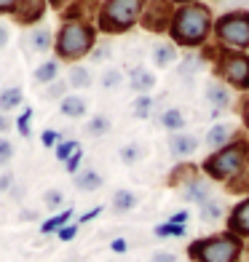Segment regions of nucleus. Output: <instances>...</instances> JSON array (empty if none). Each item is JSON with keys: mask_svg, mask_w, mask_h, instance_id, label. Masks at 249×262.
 Returning <instances> with one entry per match:
<instances>
[{"mask_svg": "<svg viewBox=\"0 0 249 262\" xmlns=\"http://www.w3.org/2000/svg\"><path fill=\"white\" fill-rule=\"evenodd\" d=\"M54 78H56V64L54 62H46V64H40L38 70H35V80H40V83H49Z\"/></svg>", "mask_w": 249, "mask_h": 262, "instance_id": "24", "label": "nucleus"}, {"mask_svg": "<svg viewBox=\"0 0 249 262\" xmlns=\"http://www.w3.org/2000/svg\"><path fill=\"white\" fill-rule=\"evenodd\" d=\"M94 43V32L91 27L86 25H65L62 32H59L56 38V51L59 56H67V59H75V56H83Z\"/></svg>", "mask_w": 249, "mask_h": 262, "instance_id": "5", "label": "nucleus"}, {"mask_svg": "<svg viewBox=\"0 0 249 262\" xmlns=\"http://www.w3.org/2000/svg\"><path fill=\"white\" fill-rule=\"evenodd\" d=\"M156 235L158 238H169V235H185V225H172V222H166V225H158L156 228Z\"/></svg>", "mask_w": 249, "mask_h": 262, "instance_id": "23", "label": "nucleus"}, {"mask_svg": "<svg viewBox=\"0 0 249 262\" xmlns=\"http://www.w3.org/2000/svg\"><path fill=\"white\" fill-rule=\"evenodd\" d=\"M70 217H73V209H65V211L54 214L51 220H46V222L40 225V233H56V230H62L65 225L70 222Z\"/></svg>", "mask_w": 249, "mask_h": 262, "instance_id": "15", "label": "nucleus"}, {"mask_svg": "<svg viewBox=\"0 0 249 262\" xmlns=\"http://www.w3.org/2000/svg\"><path fill=\"white\" fill-rule=\"evenodd\" d=\"M56 233H59V238H62V241H73L75 233H78V225H65V228L56 230Z\"/></svg>", "mask_w": 249, "mask_h": 262, "instance_id": "35", "label": "nucleus"}, {"mask_svg": "<svg viewBox=\"0 0 249 262\" xmlns=\"http://www.w3.org/2000/svg\"><path fill=\"white\" fill-rule=\"evenodd\" d=\"M150 262H177V257L172 252H156L150 257Z\"/></svg>", "mask_w": 249, "mask_h": 262, "instance_id": "38", "label": "nucleus"}, {"mask_svg": "<svg viewBox=\"0 0 249 262\" xmlns=\"http://www.w3.org/2000/svg\"><path fill=\"white\" fill-rule=\"evenodd\" d=\"M89 73L83 67H73L70 70V83H73V86H89Z\"/></svg>", "mask_w": 249, "mask_h": 262, "instance_id": "25", "label": "nucleus"}, {"mask_svg": "<svg viewBox=\"0 0 249 262\" xmlns=\"http://www.w3.org/2000/svg\"><path fill=\"white\" fill-rule=\"evenodd\" d=\"M244 161H246L244 145H228V147H222L220 152H215V156H209L204 161V171L212 180H231V177L241 174Z\"/></svg>", "mask_w": 249, "mask_h": 262, "instance_id": "3", "label": "nucleus"}, {"mask_svg": "<svg viewBox=\"0 0 249 262\" xmlns=\"http://www.w3.org/2000/svg\"><path fill=\"white\" fill-rule=\"evenodd\" d=\"M172 59H174V49H172V46H158V49H156V64L166 67Z\"/></svg>", "mask_w": 249, "mask_h": 262, "instance_id": "26", "label": "nucleus"}, {"mask_svg": "<svg viewBox=\"0 0 249 262\" xmlns=\"http://www.w3.org/2000/svg\"><path fill=\"white\" fill-rule=\"evenodd\" d=\"M244 252V244L239 235L233 233H220V235H209L193 241L188 246V254L196 262H236Z\"/></svg>", "mask_w": 249, "mask_h": 262, "instance_id": "1", "label": "nucleus"}, {"mask_svg": "<svg viewBox=\"0 0 249 262\" xmlns=\"http://www.w3.org/2000/svg\"><path fill=\"white\" fill-rule=\"evenodd\" d=\"M75 150H78V142H73V139H70V142H62V145L56 147V158H59V161H67Z\"/></svg>", "mask_w": 249, "mask_h": 262, "instance_id": "28", "label": "nucleus"}, {"mask_svg": "<svg viewBox=\"0 0 249 262\" xmlns=\"http://www.w3.org/2000/svg\"><path fill=\"white\" fill-rule=\"evenodd\" d=\"M206 97H209V102H215L217 107L228 104V91H225L220 83H209V86H206Z\"/></svg>", "mask_w": 249, "mask_h": 262, "instance_id": "21", "label": "nucleus"}, {"mask_svg": "<svg viewBox=\"0 0 249 262\" xmlns=\"http://www.w3.org/2000/svg\"><path fill=\"white\" fill-rule=\"evenodd\" d=\"M220 75H225V80L233 83L236 89H249V59L239 54L225 56L220 64Z\"/></svg>", "mask_w": 249, "mask_h": 262, "instance_id": "7", "label": "nucleus"}, {"mask_svg": "<svg viewBox=\"0 0 249 262\" xmlns=\"http://www.w3.org/2000/svg\"><path fill=\"white\" fill-rule=\"evenodd\" d=\"M228 228H231V233H233V235H239V238L249 235V198H246V201H241V204L231 211V217H228Z\"/></svg>", "mask_w": 249, "mask_h": 262, "instance_id": "9", "label": "nucleus"}, {"mask_svg": "<svg viewBox=\"0 0 249 262\" xmlns=\"http://www.w3.org/2000/svg\"><path fill=\"white\" fill-rule=\"evenodd\" d=\"M217 35L231 46H249V16L246 14H228L217 21Z\"/></svg>", "mask_w": 249, "mask_h": 262, "instance_id": "6", "label": "nucleus"}, {"mask_svg": "<svg viewBox=\"0 0 249 262\" xmlns=\"http://www.w3.org/2000/svg\"><path fill=\"white\" fill-rule=\"evenodd\" d=\"M228 137H231L228 126H215V128L206 134V145H209V147H220V145H225V142H228Z\"/></svg>", "mask_w": 249, "mask_h": 262, "instance_id": "19", "label": "nucleus"}, {"mask_svg": "<svg viewBox=\"0 0 249 262\" xmlns=\"http://www.w3.org/2000/svg\"><path fill=\"white\" fill-rule=\"evenodd\" d=\"M11 156H14V147H11V142L0 139V163H8Z\"/></svg>", "mask_w": 249, "mask_h": 262, "instance_id": "33", "label": "nucleus"}, {"mask_svg": "<svg viewBox=\"0 0 249 262\" xmlns=\"http://www.w3.org/2000/svg\"><path fill=\"white\" fill-rule=\"evenodd\" d=\"M22 102V89H6L0 94V110H11Z\"/></svg>", "mask_w": 249, "mask_h": 262, "instance_id": "20", "label": "nucleus"}, {"mask_svg": "<svg viewBox=\"0 0 249 262\" xmlns=\"http://www.w3.org/2000/svg\"><path fill=\"white\" fill-rule=\"evenodd\" d=\"M169 19H172V6L166 0H153L148 16H145V27L148 30H163L169 25Z\"/></svg>", "mask_w": 249, "mask_h": 262, "instance_id": "8", "label": "nucleus"}, {"mask_svg": "<svg viewBox=\"0 0 249 262\" xmlns=\"http://www.w3.org/2000/svg\"><path fill=\"white\" fill-rule=\"evenodd\" d=\"M30 118H32V110H25V113H22V118L16 121L19 131H22V134H25V137H30Z\"/></svg>", "mask_w": 249, "mask_h": 262, "instance_id": "32", "label": "nucleus"}, {"mask_svg": "<svg viewBox=\"0 0 249 262\" xmlns=\"http://www.w3.org/2000/svg\"><path fill=\"white\" fill-rule=\"evenodd\" d=\"M212 195V185L206 180H198V177H193V180H188L185 185V198L193 201V204H204V201H209Z\"/></svg>", "mask_w": 249, "mask_h": 262, "instance_id": "10", "label": "nucleus"}, {"mask_svg": "<svg viewBox=\"0 0 249 262\" xmlns=\"http://www.w3.org/2000/svg\"><path fill=\"white\" fill-rule=\"evenodd\" d=\"M51 3H54V6H62V0H51Z\"/></svg>", "mask_w": 249, "mask_h": 262, "instance_id": "47", "label": "nucleus"}, {"mask_svg": "<svg viewBox=\"0 0 249 262\" xmlns=\"http://www.w3.org/2000/svg\"><path fill=\"white\" fill-rule=\"evenodd\" d=\"M99 211H102L99 206H97V209H91V211H86V214H83V217H80V225H86V222H91L94 217H99Z\"/></svg>", "mask_w": 249, "mask_h": 262, "instance_id": "42", "label": "nucleus"}, {"mask_svg": "<svg viewBox=\"0 0 249 262\" xmlns=\"http://www.w3.org/2000/svg\"><path fill=\"white\" fill-rule=\"evenodd\" d=\"M40 14H43V0H16L19 21H35Z\"/></svg>", "mask_w": 249, "mask_h": 262, "instance_id": "11", "label": "nucleus"}, {"mask_svg": "<svg viewBox=\"0 0 249 262\" xmlns=\"http://www.w3.org/2000/svg\"><path fill=\"white\" fill-rule=\"evenodd\" d=\"M110 249H113L115 254H123L126 249H129V244H126V238H115V241L110 244Z\"/></svg>", "mask_w": 249, "mask_h": 262, "instance_id": "39", "label": "nucleus"}, {"mask_svg": "<svg viewBox=\"0 0 249 262\" xmlns=\"http://www.w3.org/2000/svg\"><path fill=\"white\" fill-rule=\"evenodd\" d=\"M246 126H249V110H246Z\"/></svg>", "mask_w": 249, "mask_h": 262, "instance_id": "48", "label": "nucleus"}, {"mask_svg": "<svg viewBox=\"0 0 249 262\" xmlns=\"http://www.w3.org/2000/svg\"><path fill=\"white\" fill-rule=\"evenodd\" d=\"M75 187H78V190H86V193H91V190H99V187H102V177L94 171V169H86V171L75 174Z\"/></svg>", "mask_w": 249, "mask_h": 262, "instance_id": "13", "label": "nucleus"}, {"mask_svg": "<svg viewBox=\"0 0 249 262\" xmlns=\"http://www.w3.org/2000/svg\"><path fill=\"white\" fill-rule=\"evenodd\" d=\"M65 204V195L59 193V190H49V193L43 195V206H49V209H59Z\"/></svg>", "mask_w": 249, "mask_h": 262, "instance_id": "27", "label": "nucleus"}, {"mask_svg": "<svg viewBox=\"0 0 249 262\" xmlns=\"http://www.w3.org/2000/svg\"><path fill=\"white\" fill-rule=\"evenodd\" d=\"M169 222L172 225H185L188 222V211H177L174 217H169Z\"/></svg>", "mask_w": 249, "mask_h": 262, "instance_id": "41", "label": "nucleus"}, {"mask_svg": "<svg viewBox=\"0 0 249 262\" xmlns=\"http://www.w3.org/2000/svg\"><path fill=\"white\" fill-rule=\"evenodd\" d=\"M40 139H43V145H46V147H51L59 137H56V131H43V137H40Z\"/></svg>", "mask_w": 249, "mask_h": 262, "instance_id": "40", "label": "nucleus"}, {"mask_svg": "<svg viewBox=\"0 0 249 262\" xmlns=\"http://www.w3.org/2000/svg\"><path fill=\"white\" fill-rule=\"evenodd\" d=\"M150 97H142L139 102H137V118H148V110H150Z\"/></svg>", "mask_w": 249, "mask_h": 262, "instance_id": "36", "label": "nucleus"}, {"mask_svg": "<svg viewBox=\"0 0 249 262\" xmlns=\"http://www.w3.org/2000/svg\"><path fill=\"white\" fill-rule=\"evenodd\" d=\"M137 158H139V147H137V145L121 147V161H123V163H134Z\"/></svg>", "mask_w": 249, "mask_h": 262, "instance_id": "31", "label": "nucleus"}, {"mask_svg": "<svg viewBox=\"0 0 249 262\" xmlns=\"http://www.w3.org/2000/svg\"><path fill=\"white\" fill-rule=\"evenodd\" d=\"M222 204H220V201H204V204H201V220H204V222H217L220 217H222Z\"/></svg>", "mask_w": 249, "mask_h": 262, "instance_id": "16", "label": "nucleus"}, {"mask_svg": "<svg viewBox=\"0 0 249 262\" xmlns=\"http://www.w3.org/2000/svg\"><path fill=\"white\" fill-rule=\"evenodd\" d=\"M198 147V142L193 137H188V134H177L169 139V150H172V156H191V152Z\"/></svg>", "mask_w": 249, "mask_h": 262, "instance_id": "12", "label": "nucleus"}, {"mask_svg": "<svg viewBox=\"0 0 249 262\" xmlns=\"http://www.w3.org/2000/svg\"><path fill=\"white\" fill-rule=\"evenodd\" d=\"M137 206V195L129 193V190H118V193L113 195V209L115 211H129Z\"/></svg>", "mask_w": 249, "mask_h": 262, "instance_id": "17", "label": "nucleus"}, {"mask_svg": "<svg viewBox=\"0 0 249 262\" xmlns=\"http://www.w3.org/2000/svg\"><path fill=\"white\" fill-rule=\"evenodd\" d=\"M142 6H145V0H108L102 8V19H99L102 30L121 32L126 27H132L139 16Z\"/></svg>", "mask_w": 249, "mask_h": 262, "instance_id": "4", "label": "nucleus"}, {"mask_svg": "<svg viewBox=\"0 0 249 262\" xmlns=\"http://www.w3.org/2000/svg\"><path fill=\"white\" fill-rule=\"evenodd\" d=\"M16 6V0H0V11H6V8H14Z\"/></svg>", "mask_w": 249, "mask_h": 262, "instance_id": "44", "label": "nucleus"}, {"mask_svg": "<svg viewBox=\"0 0 249 262\" xmlns=\"http://www.w3.org/2000/svg\"><path fill=\"white\" fill-rule=\"evenodd\" d=\"M6 43H8V30L0 27V46H6Z\"/></svg>", "mask_w": 249, "mask_h": 262, "instance_id": "45", "label": "nucleus"}, {"mask_svg": "<svg viewBox=\"0 0 249 262\" xmlns=\"http://www.w3.org/2000/svg\"><path fill=\"white\" fill-rule=\"evenodd\" d=\"M49 43H51V38H49V32H46V30L32 32V46H35L38 51H46V49H49Z\"/></svg>", "mask_w": 249, "mask_h": 262, "instance_id": "29", "label": "nucleus"}, {"mask_svg": "<svg viewBox=\"0 0 249 262\" xmlns=\"http://www.w3.org/2000/svg\"><path fill=\"white\" fill-rule=\"evenodd\" d=\"M209 8L206 6H188V8H180L174 16V25H172V32L177 43H185V46H196L206 38L209 32Z\"/></svg>", "mask_w": 249, "mask_h": 262, "instance_id": "2", "label": "nucleus"}, {"mask_svg": "<svg viewBox=\"0 0 249 262\" xmlns=\"http://www.w3.org/2000/svg\"><path fill=\"white\" fill-rule=\"evenodd\" d=\"M161 123H163L166 128H182V126H185V118H182L180 110H166V113L161 115Z\"/></svg>", "mask_w": 249, "mask_h": 262, "instance_id": "22", "label": "nucleus"}, {"mask_svg": "<svg viewBox=\"0 0 249 262\" xmlns=\"http://www.w3.org/2000/svg\"><path fill=\"white\" fill-rule=\"evenodd\" d=\"M129 83H132V89H137V91H148V89H153L156 78H153L145 67H134L132 73H129Z\"/></svg>", "mask_w": 249, "mask_h": 262, "instance_id": "14", "label": "nucleus"}, {"mask_svg": "<svg viewBox=\"0 0 249 262\" xmlns=\"http://www.w3.org/2000/svg\"><path fill=\"white\" fill-rule=\"evenodd\" d=\"M6 128V118H0V131H3Z\"/></svg>", "mask_w": 249, "mask_h": 262, "instance_id": "46", "label": "nucleus"}, {"mask_svg": "<svg viewBox=\"0 0 249 262\" xmlns=\"http://www.w3.org/2000/svg\"><path fill=\"white\" fill-rule=\"evenodd\" d=\"M11 182H14V177H11V174H3V177H0V190H8Z\"/></svg>", "mask_w": 249, "mask_h": 262, "instance_id": "43", "label": "nucleus"}, {"mask_svg": "<svg viewBox=\"0 0 249 262\" xmlns=\"http://www.w3.org/2000/svg\"><path fill=\"white\" fill-rule=\"evenodd\" d=\"M108 128H110V121H108L105 115H97V118H94V121L89 123V131H91V134H102V131H108Z\"/></svg>", "mask_w": 249, "mask_h": 262, "instance_id": "30", "label": "nucleus"}, {"mask_svg": "<svg viewBox=\"0 0 249 262\" xmlns=\"http://www.w3.org/2000/svg\"><path fill=\"white\" fill-rule=\"evenodd\" d=\"M102 83H105V86H118V83H121V75H118V70H110V73H105Z\"/></svg>", "mask_w": 249, "mask_h": 262, "instance_id": "37", "label": "nucleus"}, {"mask_svg": "<svg viewBox=\"0 0 249 262\" xmlns=\"http://www.w3.org/2000/svg\"><path fill=\"white\" fill-rule=\"evenodd\" d=\"M62 113L70 115V118H80L83 113H86V102H83L80 97H65V102H62Z\"/></svg>", "mask_w": 249, "mask_h": 262, "instance_id": "18", "label": "nucleus"}, {"mask_svg": "<svg viewBox=\"0 0 249 262\" xmlns=\"http://www.w3.org/2000/svg\"><path fill=\"white\" fill-rule=\"evenodd\" d=\"M80 161H83V152H80V147H78L73 156L67 158V171H73V174H75V171H78V166H80Z\"/></svg>", "mask_w": 249, "mask_h": 262, "instance_id": "34", "label": "nucleus"}]
</instances>
